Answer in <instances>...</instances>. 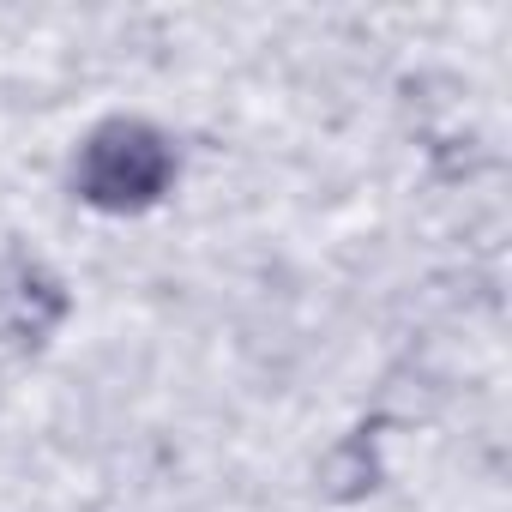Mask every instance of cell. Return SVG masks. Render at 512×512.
<instances>
[{"instance_id": "1", "label": "cell", "mask_w": 512, "mask_h": 512, "mask_svg": "<svg viewBox=\"0 0 512 512\" xmlns=\"http://www.w3.org/2000/svg\"><path fill=\"white\" fill-rule=\"evenodd\" d=\"M175 181V145L133 115H115L91 127V139L73 157V193L97 211H145Z\"/></svg>"}, {"instance_id": "2", "label": "cell", "mask_w": 512, "mask_h": 512, "mask_svg": "<svg viewBox=\"0 0 512 512\" xmlns=\"http://www.w3.org/2000/svg\"><path fill=\"white\" fill-rule=\"evenodd\" d=\"M67 308L73 302H67L61 278H49L43 266H31V260H7V266H0V338H7V344L43 350L61 332Z\"/></svg>"}, {"instance_id": "3", "label": "cell", "mask_w": 512, "mask_h": 512, "mask_svg": "<svg viewBox=\"0 0 512 512\" xmlns=\"http://www.w3.org/2000/svg\"><path fill=\"white\" fill-rule=\"evenodd\" d=\"M374 488H380V446H374V434L368 428L344 434L326 452V464H320V494L338 500V506H350V500H368Z\"/></svg>"}]
</instances>
